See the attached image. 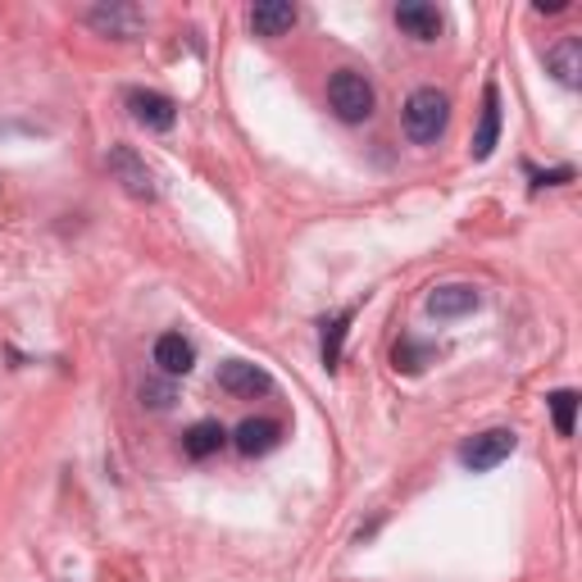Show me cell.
<instances>
[{"label":"cell","mask_w":582,"mask_h":582,"mask_svg":"<svg viewBox=\"0 0 582 582\" xmlns=\"http://www.w3.org/2000/svg\"><path fill=\"white\" fill-rule=\"evenodd\" d=\"M346 333H350V310H342L337 319H327V323H323V364H327V369H337Z\"/></svg>","instance_id":"obj_16"},{"label":"cell","mask_w":582,"mask_h":582,"mask_svg":"<svg viewBox=\"0 0 582 582\" xmlns=\"http://www.w3.org/2000/svg\"><path fill=\"white\" fill-rule=\"evenodd\" d=\"M128 110H133V119L141 123V128H150V133H169L173 123H178V106H173L169 96H160V91H133Z\"/></svg>","instance_id":"obj_5"},{"label":"cell","mask_w":582,"mask_h":582,"mask_svg":"<svg viewBox=\"0 0 582 582\" xmlns=\"http://www.w3.org/2000/svg\"><path fill=\"white\" fill-rule=\"evenodd\" d=\"M500 141V91L487 83L483 91V119H478V133H473V160H487Z\"/></svg>","instance_id":"obj_11"},{"label":"cell","mask_w":582,"mask_h":582,"mask_svg":"<svg viewBox=\"0 0 582 582\" xmlns=\"http://www.w3.org/2000/svg\"><path fill=\"white\" fill-rule=\"evenodd\" d=\"M550 414H555V433L560 437H569L573 433V414H578V392H555L550 396Z\"/></svg>","instance_id":"obj_18"},{"label":"cell","mask_w":582,"mask_h":582,"mask_svg":"<svg viewBox=\"0 0 582 582\" xmlns=\"http://www.w3.org/2000/svg\"><path fill=\"white\" fill-rule=\"evenodd\" d=\"M473 310H478V287H469V283H446L428 296V314H437V319H460Z\"/></svg>","instance_id":"obj_8"},{"label":"cell","mask_w":582,"mask_h":582,"mask_svg":"<svg viewBox=\"0 0 582 582\" xmlns=\"http://www.w3.org/2000/svg\"><path fill=\"white\" fill-rule=\"evenodd\" d=\"M428 360H433V346H423V342H414V337L396 342V350H392V364H396L400 373H419Z\"/></svg>","instance_id":"obj_17"},{"label":"cell","mask_w":582,"mask_h":582,"mask_svg":"<svg viewBox=\"0 0 582 582\" xmlns=\"http://www.w3.org/2000/svg\"><path fill=\"white\" fill-rule=\"evenodd\" d=\"M446 119H450V100L437 87H419L410 100H405V133L410 141L428 146L446 133Z\"/></svg>","instance_id":"obj_2"},{"label":"cell","mask_w":582,"mask_h":582,"mask_svg":"<svg viewBox=\"0 0 582 582\" xmlns=\"http://www.w3.org/2000/svg\"><path fill=\"white\" fill-rule=\"evenodd\" d=\"M141 400L150 405V410H169V405H173V383H160V377H146V383H141Z\"/></svg>","instance_id":"obj_19"},{"label":"cell","mask_w":582,"mask_h":582,"mask_svg":"<svg viewBox=\"0 0 582 582\" xmlns=\"http://www.w3.org/2000/svg\"><path fill=\"white\" fill-rule=\"evenodd\" d=\"M373 83L356 69H337L333 78H327V106L342 123H364L373 114Z\"/></svg>","instance_id":"obj_1"},{"label":"cell","mask_w":582,"mask_h":582,"mask_svg":"<svg viewBox=\"0 0 582 582\" xmlns=\"http://www.w3.org/2000/svg\"><path fill=\"white\" fill-rule=\"evenodd\" d=\"M227 442V433L214 423V419H200L187 428V437H183V450H187V460H210V455H219Z\"/></svg>","instance_id":"obj_14"},{"label":"cell","mask_w":582,"mask_h":582,"mask_svg":"<svg viewBox=\"0 0 582 582\" xmlns=\"http://www.w3.org/2000/svg\"><path fill=\"white\" fill-rule=\"evenodd\" d=\"M106 164H110V173L123 183V191H128V196H137V200H150V196H156V178H150L146 160L137 156L133 146H114Z\"/></svg>","instance_id":"obj_4"},{"label":"cell","mask_w":582,"mask_h":582,"mask_svg":"<svg viewBox=\"0 0 582 582\" xmlns=\"http://www.w3.org/2000/svg\"><path fill=\"white\" fill-rule=\"evenodd\" d=\"M565 10V0H542V5H537V14H560Z\"/></svg>","instance_id":"obj_20"},{"label":"cell","mask_w":582,"mask_h":582,"mask_svg":"<svg viewBox=\"0 0 582 582\" xmlns=\"http://www.w3.org/2000/svg\"><path fill=\"white\" fill-rule=\"evenodd\" d=\"M87 23L106 37H137L141 33V14L133 5H96V10H87Z\"/></svg>","instance_id":"obj_9"},{"label":"cell","mask_w":582,"mask_h":582,"mask_svg":"<svg viewBox=\"0 0 582 582\" xmlns=\"http://www.w3.org/2000/svg\"><path fill=\"white\" fill-rule=\"evenodd\" d=\"M515 455V433L510 428H487V433H478L460 446V465L469 473H492L496 465H505Z\"/></svg>","instance_id":"obj_3"},{"label":"cell","mask_w":582,"mask_h":582,"mask_svg":"<svg viewBox=\"0 0 582 582\" xmlns=\"http://www.w3.org/2000/svg\"><path fill=\"white\" fill-rule=\"evenodd\" d=\"M546 64H550V73H555V78H560L565 87H578V73H582V46H578V37L555 41V46L546 50Z\"/></svg>","instance_id":"obj_15"},{"label":"cell","mask_w":582,"mask_h":582,"mask_svg":"<svg viewBox=\"0 0 582 582\" xmlns=\"http://www.w3.org/2000/svg\"><path fill=\"white\" fill-rule=\"evenodd\" d=\"M156 364H160L164 377H187L191 364H196V350H191V342L183 333H164L156 342Z\"/></svg>","instance_id":"obj_10"},{"label":"cell","mask_w":582,"mask_h":582,"mask_svg":"<svg viewBox=\"0 0 582 582\" xmlns=\"http://www.w3.org/2000/svg\"><path fill=\"white\" fill-rule=\"evenodd\" d=\"M396 23L405 33H410L414 41H437L442 37V14L433 5H423V0H405V5H396Z\"/></svg>","instance_id":"obj_7"},{"label":"cell","mask_w":582,"mask_h":582,"mask_svg":"<svg viewBox=\"0 0 582 582\" xmlns=\"http://www.w3.org/2000/svg\"><path fill=\"white\" fill-rule=\"evenodd\" d=\"M233 442H237L242 455H269L277 442H283V423L277 419H246Z\"/></svg>","instance_id":"obj_12"},{"label":"cell","mask_w":582,"mask_h":582,"mask_svg":"<svg viewBox=\"0 0 582 582\" xmlns=\"http://www.w3.org/2000/svg\"><path fill=\"white\" fill-rule=\"evenodd\" d=\"M219 387L227 396H260V392L273 387V377L264 369H256V364H246V360H227L219 369Z\"/></svg>","instance_id":"obj_6"},{"label":"cell","mask_w":582,"mask_h":582,"mask_svg":"<svg viewBox=\"0 0 582 582\" xmlns=\"http://www.w3.org/2000/svg\"><path fill=\"white\" fill-rule=\"evenodd\" d=\"M250 28H256V37H283L296 28V5H287V0H264V5L250 10Z\"/></svg>","instance_id":"obj_13"}]
</instances>
